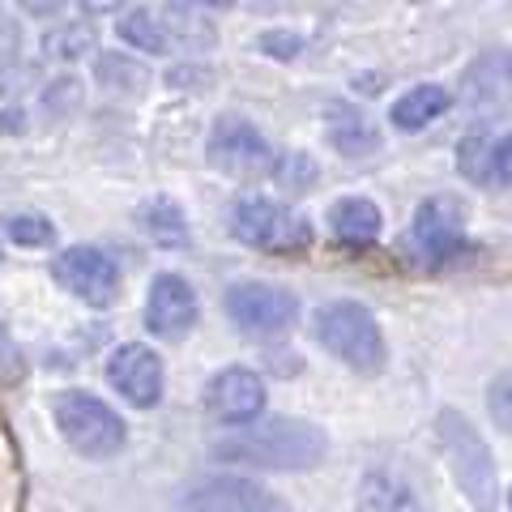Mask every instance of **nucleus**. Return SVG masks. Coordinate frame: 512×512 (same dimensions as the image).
Returning <instances> with one entry per match:
<instances>
[{"label": "nucleus", "mask_w": 512, "mask_h": 512, "mask_svg": "<svg viewBox=\"0 0 512 512\" xmlns=\"http://www.w3.org/2000/svg\"><path fill=\"white\" fill-rule=\"evenodd\" d=\"M261 52H269L274 60H295L303 52V39L291 30H269V35H261Z\"/></svg>", "instance_id": "bb28decb"}, {"label": "nucleus", "mask_w": 512, "mask_h": 512, "mask_svg": "<svg viewBox=\"0 0 512 512\" xmlns=\"http://www.w3.org/2000/svg\"><path fill=\"white\" fill-rule=\"evenodd\" d=\"M52 278L73 299L90 303V308H111L120 295V265L103 248H86V244L64 248L52 261Z\"/></svg>", "instance_id": "0eeeda50"}, {"label": "nucleus", "mask_w": 512, "mask_h": 512, "mask_svg": "<svg viewBox=\"0 0 512 512\" xmlns=\"http://www.w3.org/2000/svg\"><path fill=\"white\" fill-rule=\"evenodd\" d=\"M508 508H512V491H508Z\"/></svg>", "instance_id": "72a5a7b5"}, {"label": "nucleus", "mask_w": 512, "mask_h": 512, "mask_svg": "<svg viewBox=\"0 0 512 512\" xmlns=\"http://www.w3.org/2000/svg\"><path fill=\"white\" fill-rule=\"evenodd\" d=\"M205 414L222 427H248L265 414V380L252 367H222L205 380Z\"/></svg>", "instance_id": "1a4fd4ad"}, {"label": "nucleus", "mask_w": 512, "mask_h": 512, "mask_svg": "<svg viewBox=\"0 0 512 512\" xmlns=\"http://www.w3.org/2000/svg\"><path fill=\"white\" fill-rule=\"evenodd\" d=\"M180 512H278V500L252 478L205 474L180 491Z\"/></svg>", "instance_id": "ddd939ff"}, {"label": "nucleus", "mask_w": 512, "mask_h": 512, "mask_svg": "<svg viewBox=\"0 0 512 512\" xmlns=\"http://www.w3.org/2000/svg\"><path fill=\"white\" fill-rule=\"evenodd\" d=\"M436 440L448 461V474L461 487V495L474 504V512H495L500 508V478H495V461L487 440L474 431L470 419H461L457 410L436 414Z\"/></svg>", "instance_id": "f03ea898"}, {"label": "nucleus", "mask_w": 512, "mask_h": 512, "mask_svg": "<svg viewBox=\"0 0 512 512\" xmlns=\"http://www.w3.org/2000/svg\"><path fill=\"white\" fill-rule=\"evenodd\" d=\"M5 235L13 239V244H22V248H43V244H52L56 239V227H52V218H43V214H9L5 218Z\"/></svg>", "instance_id": "b1692460"}, {"label": "nucleus", "mask_w": 512, "mask_h": 512, "mask_svg": "<svg viewBox=\"0 0 512 512\" xmlns=\"http://www.w3.org/2000/svg\"><path fill=\"white\" fill-rule=\"evenodd\" d=\"M448 107H453V94H448L444 86H436V82H427V86L406 90L402 99L393 103V116L389 120L402 128V133H419V128H427L431 120H440Z\"/></svg>", "instance_id": "f3484780"}, {"label": "nucleus", "mask_w": 512, "mask_h": 512, "mask_svg": "<svg viewBox=\"0 0 512 512\" xmlns=\"http://www.w3.org/2000/svg\"><path fill=\"white\" fill-rule=\"evenodd\" d=\"M457 171L466 175V180H474V184H491L495 180V137L474 133V137L461 141Z\"/></svg>", "instance_id": "5701e85b"}, {"label": "nucleus", "mask_w": 512, "mask_h": 512, "mask_svg": "<svg viewBox=\"0 0 512 512\" xmlns=\"http://www.w3.org/2000/svg\"><path fill=\"white\" fill-rule=\"evenodd\" d=\"M355 512H423V504H419V495L410 491V483H402V478H393V474L372 470L359 483Z\"/></svg>", "instance_id": "a211bd4d"}, {"label": "nucleus", "mask_w": 512, "mask_h": 512, "mask_svg": "<svg viewBox=\"0 0 512 512\" xmlns=\"http://www.w3.org/2000/svg\"><path fill=\"white\" fill-rule=\"evenodd\" d=\"M30 77H35V69H30V64L9 60L5 69H0V94H18V90H26Z\"/></svg>", "instance_id": "c756f323"}, {"label": "nucleus", "mask_w": 512, "mask_h": 512, "mask_svg": "<svg viewBox=\"0 0 512 512\" xmlns=\"http://www.w3.org/2000/svg\"><path fill=\"white\" fill-rule=\"evenodd\" d=\"M329 227H333V235H338L342 244H350V248H372L376 239H380L384 218H380V210H376V201H367V197H342V201L329 210Z\"/></svg>", "instance_id": "2eb2a0df"}, {"label": "nucleus", "mask_w": 512, "mask_h": 512, "mask_svg": "<svg viewBox=\"0 0 512 512\" xmlns=\"http://www.w3.org/2000/svg\"><path fill=\"white\" fill-rule=\"evenodd\" d=\"M52 414H56V427H60L64 444H69L73 453H82V457H94V461L116 457L124 448V440H128L120 414L111 410L103 397H94L86 389L56 393Z\"/></svg>", "instance_id": "20e7f679"}, {"label": "nucleus", "mask_w": 512, "mask_h": 512, "mask_svg": "<svg viewBox=\"0 0 512 512\" xmlns=\"http://www.w3.org/2000/svg\"><path fill=\"white\" fill-rule=\"evenodd\" d=\"M107 384L116 389L128 406L137 410H154L158 402H163V359L154 355L150 346L141 342H124L107 355Z\"/></svg>", "instance_id": "9b49d317"}, {"label": "nucleus", "mask_w": 512, "mask_h": 512, "mask_svg": "<svg viewBox=\"0 0 512 512\" xmlns=\"http://www.w3.org/2000/svg\"><path fill=\"white\" fill-rule=\"evenodd\" d=\"M0 376L13 380V376H22V355H18V346L9 342V333L5 325H0Z\"/></svg>", "instance_id": "7c9ffc66"}, {"label": "nucleus", "mask_w": 512, "mask_h": 512, "mask_svg": "<svg viewBox=\"0 0 512 512\" xmlns=\"http://www.w3.org/2000/svg\"><path fill=\"white\" fill-rule=\"evenodd\" d=\"M94 82L111 94H128V99H137V94H146L150 86V69L146 64H137L133 56L124 52H103L94 60Z\"/></svg>", "instance_id": "aec40b11"}, {"label": "nucleus", "mask_w": 512, "mask_h": 512, "mask_svg": "<svg viewBox=\"0 0 512 512\" xmlns=\"http://www.w3.org/2000/svg\"><path fill=\"white\" fill-rule=\"evenodd\" d=\"M325 116H329V141L346 158H363V154L380 150V133L372 128V120H367L363 111H355L350 103H329Z\"/></svg>", "instance_id": "dca6fc26"}, {"label": "nucleus", "mask_w": 512, "mask_h": 512, "mask_svg": "<svg viewBox=\"0 0 512 512\" xmlns=\"http://www.w3.org/2000/svg\"><path fill=\"white\" fill-rule=\"evenodd\" d=\"M201 320V299L180 274H154L150 295H146V329L163 342H180L197 329Z\"/></svg>", "instance_id": "f8f14e48"}, {"label": "nucleus", "mask_w": 512, "mask_h": 512, "mask_svg": "<svg viewBox=\"0 0 512 512\" xmlns=\"http://www.w3.org/2000/svg\"><path fill=\"white\" fill-rule=\"evenodd\" d=\"M312 333L333 359H342L350 367V372H359V376L384 372V359H389V350H384V333H380L376 316L367 312L363 303H350V299L325 303V308L316 312Z\"/></svg>", "instance_id": "7ed1b4c3"}, {"label": "nucleus", "mask_w": 512, "mask_h": 512, "mask_svg": "<svg viewBox=\"0 0 512 512\" xmlns=\"http://www.w3.org/2000/svg\"><path fill=\"white\" fill-rule=\"evenodd\" d=\"M325 431L303 423V419H265L239 436L218 440L210 453L218 461H235V466H256V470H312L325 457Z\"/></svg>", "instance_id": "f257e3e1"}, {"label": "nucleus", "mask_w": 512, "mask_h": 512, "mask_svg": "<svg viewBox=\"0 0 512 512\" xmlns=\"http://www.w3.org/2000/svg\"><path fill=\"white\" fill-rule=\"evenodd\" d=\"M487 410H491V419L512 436V372H504L500 380H491V389H487Z\"/></svg>", "instance_id": "a878e982"}, {"label": "nucleus", "mask_w": 512, "mask_h": 512, "mask_svg": "<svg viewBox=\"0 0 512 512\" xmlns=\"http://www.w3.org/2000/svg\"><path fill=\"white\" fill-rule=\"evenodd\" d=\"M205 158H210L214 171H227V175H261V171H274V158H269V141L256 133L248 120L239 116H222L214 120L210 137H205Z\"/></svg>", "instance_id": "9d476101"}, {"label": "nucleus", "mask_w": 512, "mask_h": 512, "mask_svg": "<svg viewBox=\"0 0 512 512\" xmlns=\"http://www.w3.org/2000/svg\"><path fill=\"white\" fill-rule=\"evenodd\" d=\"M18 52H22V26L18 18H9L0 9V60H18Z\"/></svg>", "instance_id": "c85d7f7f"}, {"label": "nucleus", "mask_w": 512, "mask_h": 512, "mask_svg": "<svg viewBox=\"0 0 512 512\" xmlns=\"http://www.w3.org/2000/svg\"><path fill=\"white\" fill-rule=\"evenodd\" d=\"M269 175H274L282 188H308V184L316 180V163H312V154L291 150V154H282V158H278Z\"/></svg>", "instance_id": "393cba45"}, {"label": "nucleus", "mask_w": 512, "mask_h": 512, "mask_svg": "<svg viewBox=\"0 0 512 512\" xmlns=\"http://www.w3.org/2000/svg\"><path fill=\"white\" fill-rule=\"evenodd\" d=\"M86 52H99V35L90 22H64L43 35V56L47 60H82Z\"/></svg>", "instance_id": "4be33fe9"}, {"label": "nucleus", "mask_w": 512, "mask_h": 512, "mask_svg": "<svg viewBox=\"0 0 512 512\" xmlns=\"http://www.w3.org/2000/svg\"><path fill=\"white\" fill-rule=\"evenodd\" d=\"M137 227L146 231L154 244H163V248H184V244H188V218H184V210H180V205H175L171 197H150V201H141Z\"/></svg>", "instance_id": "6ab92c4d"}, {"label": "nucleus", "mask_w": 512, "mask_h": 512, "mask_svg": "<svg viewBox=\"0 0 512 512\" xmlns=\"http://www.w3.org/2000/svg\"><path fill=\"white\" fill-rule=\"evenodd\" d=\"M227 316L239 325V333L269 338V333H286L295 325L299 299L269 282H235L227 291Z\"/></svg>", "instance_id": "6e6552de"}, {"label": "nucleus", "mask_w": 512, "mask_h": 512, "mask_svg": "<svg viewBox=\"0 0 512 512\" xmlns=\"http://www.w3.org/2000/svg\"><path fill=\"white\" fill-rule=\"evenodd\" d=\"M512 99V52H483L461 77V107L491 111Z\"/></svg>", "instance_id": "4468645a"}, {"label": "nucleus", "mask_w": 512, "mask_h": 512, "mask_svg": "<svg viewBox=\"0 0 512 512\" xmlns=\"http://www.w3.org/2000/svg\"><path fill=\"white\" fill-rule=\"evenodd\" d=\"M495 180L512 184V133H504L495 141Z\"/></svg>", "instance_id": "2f4dec72"}, {"label": "nucleus", "mask_w": 512, "mask_h": 512, "mask_svg": "<svg viewBox=\"0 0 512 512\" xmlns=\"http://www.w3.org/2000/svg\"><path fill=\"white\" fill-rule=\"evenodd\" d=\"M77 99H82V82L77 77H60V82H52V90L43 94L47 111H60V107H73Z\"/></svg>", "instance_id": "cd10ccee"}, {"label": "nucleus", "mask_w": 512, "mask_h": 512, "mask_svg": "<svg viewBox=\"0 0 512 512\" xmlns=\"http://www.w3.org/2000/svg\"><path fill=\"white\" fill-rule=\"evenodd\" d=\"M0 133H5V137H22L26 133V111L22 107H5V111H0Z\"/></svg>", "instance_id": "473e14b6"}, {"label": "nucleus", "mask_w": 512, "mask_h": 512, "mask_svg": "<svg viewBox=\"0 0 512 512\" xmlns=\"http://www.w3.org/2000/svg\"><path fill=\"white\" fill-rule=\"evenodd\" d=\"M0 261H5V252H0Z\"/></svg>", "instance_id": "f704fd0d"}, {"label": "nucleus", "mask_w": 512, "mask_h": 512, "mask_svg": "<svg viewBox=\"0 0 512 512\" xmlns=\"http://www.w3.org/2000/svg\"><path fill=\"white\" fill-rule=\"evenodd\" d=\"M231 231L239 244L256 252H303L312 244V227L303 214H291L286 205L269 197H239L231 214Z\"/></svg>", "instance_id": "39448f33"}, {"label": "nucleus", "mask_w": 512, "mask_h": 512, "mask_svg": "<svg viewBox=\"0 0 512 512\" xmlns=\"http://www.w3.org/2000/svg\"><path fill=\"white\" fill-rule=\"evenodd\" d=\"M466 244V210L457 197H427L406 231V256L423 269H436Z\"/></svg>", "instance_id": "423d86ee"}, {"label": "nucleus", "mask_w": 512, "mask_h": 512, "mask_svg": "<svg viewBox=\"0 0 512 512\" xmlns=\"http://www.w3.org/2000/svg\"><path fill=\"white\" fill-rule=\"evenodd\" d=\"M116 35H120V43L137 47V52H154V56L171 52V30L163 18H154L150 9H128L116 22Z\"/></svg>", "instance_id": "412c9836"}]
</instances>
